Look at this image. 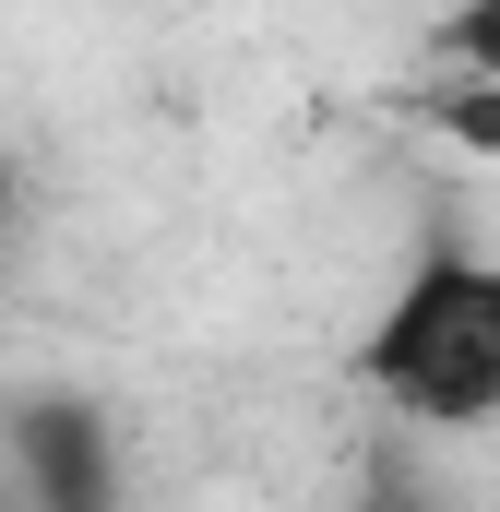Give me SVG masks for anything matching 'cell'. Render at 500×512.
<instances>
[{"instance_id":"6da1fadb","label":"cell","mask_w":500,"mask_h":512,"mask_svg":"<svg viewBox=\"0 0 500 512\" xmlns=\"http://www.w3.org/2000/svg\"><path fill=\"white\" fill-rule=\"evenodd\" d=\"M358 370L417 429H489L500 417V262L489 251H429L381 298Z\"/></svg>"},{"instance_id":"7a4b0ae2","label":"cell","mask_w":500,"mask_h":512,"mask_svg":"<svg viewBox=\"0 0 500 512\" xmlns=\"http://www.w3.org/2000/svg\"><path fill=\"white\" fill-rule=\"evenodd\" d=\"M12 465H24V501L36 512H120V441L72 393H36L12 417Z\"/></svg>"},{"instance_id":"3957f363","label":"cell","mask_w":500,"mask_h":512,"mask_svg":"<svg viewBox=\"0 0 500 512\" xmlns=\"http://www.w3.org/2000/svg\"><path fill=\"white\" fill-rule=\"evenodd\" d=\"M441 60H453L465 84H500V0H453V24H441Z\"/></svg>"},{"instance_id":"277c9868","label":"cell","mask_w":500,"mask_h":512,"mask_svg":"<svg viewBox=\"0 0 500 512\" xmlns=\"http://www.w3.org/2000/svg\"><path fill=\"white\" fill-rule=\"evenodd\" d=\"M346 512H465V501H453V489H429L405 453H381V465H370V489H358Z\"/></svg>"},{"instance_id":"5b68a950","label":"cell","mask_w":500,"mask_h":512,"mask_svg":"<svg viewBox=\"0 0 500 512\" xmlns=\"http://www.w3.org/2000/svg\"><path fill=\"white\" fill-rule=\"evenodd\" d=\"M12 203H24V179H12V155H0V227H12Z\"/></svg>"}]
</instances>
